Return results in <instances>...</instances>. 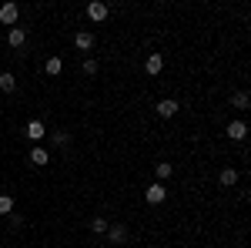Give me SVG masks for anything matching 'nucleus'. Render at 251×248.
I'll return each instance as SVG.
<instances>
[{
  "instance_id": "obj_5",
  "label": "nucleus",
  "mask_w": 251,
  "mask_h": 248,
  "mask_svg": "<svg viewBox=\"0 0 251 248\" xmlns=\"http://www.w3.org/2000/svg\"><path fill=\"white\" fill-rule=\"evenodd\" d=\"M17 17H20V7H17V3H3V7H0V20H3V24H10V27H14Z\"/></svg>"
},
{
  "instance_id": "obj_13",
  "label": "nucleus",
  "mask_w": 251,
  "mask_h": 248,
  "mask_svg": "<svg viewBox=\"0 0 251 248\" xmlns=\"http://www.w3.org/2000/svg\"><path fill=\"white\" fill-rule=\"evenodd\" d=\"M44 71H47L50 77H57L60 71H64V60H60V57H47V64H44Z\"/></svg>"
},
{
  "instance_id": "obj_8",
  "label": "nucleus",
  "mask_w": 251,
  "mask_h": 248,
  "mask_svg": "<svg viewBox=\"0 0 251 248\" xmlns=\"http://www.w3.org/2000/svg\"><path fill=\"white\" fill-rule=\"evenodd\" d=\"M0 91H7V94H14V91H17V77L10 74V71H3V74H0Z\"/></svg>"
},
{
  "instance_id": "obj_18",
  "label": "nucleus",
  "mask_w": 251,
  "mask_h": 248,
  "mask_svg": "<svg viewBox=\"0 0 251 248\" xmlns=\"http://www.w3.org/2000/svg\"><path fill=\"white\" fill-rule=\"evenodd\" d=\"M14 211V198L10 194H0V215H10Z\"/></svg>"
},
{
  "instance_id": "obj_16",
  "label": "nucleus",
  "mask_w": 251,
  "mask_h": 248,
  "mask_svg": "<svg viewBox=\"0 0 251 248\" xmlns=\"http://www.w3.org/2000/svg\"><path fill=\"white\" fill-rule=\"evenodd\" d=\"M91 231H94V235H104V231H107V218H100V215L91 218Z\"/></svg>"
},
{
  "instance_id": "obj_3",
  "label": "nucleus",
  "mask_w": 251,
  "mask_h": 248,
  "mask_svg": "<svg viewBox=\"0 0 251 248\" xmlns=\"http://www.w3.org/2000/svg\"><path fill=\"white\" fill-rule=\"evenodd\" d=\"M154 111L161 117H174V114H177V101H174V97H164V101H157V104H154Z\"/></svg>"
},
{
  "instance_id": "obj_15",
  "label": "nucleus",
  "mask_w": 251,
  "mask_h": 248,
  "mask_svg": "<svg viewBox=\"0 0 251 248\" xmlns=\"http://www.w3.org/2000/svg\"><path fill=\"white\" fill-rule=\"evenodd\" d=\"M221 185H225V188L238 185V171H234V168H225V171H221Z\"/></svg>"
},
{
  "instance_id": "obj_11",
  "label": "nucleus",
  "mask_w": 251,
  "mask_h": 248,
  "mask_svg": "<svg viewBox=\"0 0 251 248\" xmlns=\"http://www.w3.org/2000/svg\"><path fill=\"white\" fill-rule=\"evenodd\" d=\"M228 134H231V141H245V134H248L245 121H231V124H228Z\"/></svg>"
},
{
  "instance_id": "obj_1",
  "label": "nucleus",
  "mask_w": 251,
  "mask_h": 248,
  "mask_svg": "<svg viewBox=\"0 0 251 248\" xmlns=\"http://www.w3.org/2000/svg\"><path fill=\"white\" fill-rule=\"evenodd\" d=\"M164 198H168V188H164V185H151V188H144V201H148V205H161Z\"/></svg>"
},
{
  "instance_id": "obj_19",
  "label": "nucleus",
  "mask_w": 251,
  "mask_h": 248,
  "mask_svg": "<svg viewBox=\"0 0 251 248\" xmlns=\"http://www.w3.org/2000/svg\"><path fill=\"white\" fill-rule=\"evenodd\" d=\"M84 74H97V60H94V57L84 60Z\"/></svg>"
},
{
  "instance_id": "obj_14",
  "label": "nucleus",
  "mask_w": 251,
  "mask_h": 248,
  "mask_svg": "<svg viewBox=\"0 0 251 248\" xmlns=\"http://www.w3.org/2000/svg\"><path fill=\"white\" fill-rule=\"evenodd\" d=\"M30 161H34V165H37V168H44V165H47V161H50V154L44 151V148H34V151H30Z\"/></svg>"
},
{
  "instance_id": "obj_17",
  "label": "nucleus",
  "mask_w": 251,
  "mask_h": 248,
  "mask_svg": "<svg viewBox=\"0 0 251 248\" xmlns=\"http://www.w3.org/2000/svg\"><path fill=\"white\" fill-rule=\"evenodd\" d=\"M171 174H174L171 161H157V178H171Z\"/></svg>"
},
{
  "instance_id": "obj_7",
  "label": "nucleus",
  "mask_w": 251,
  "mask_h": 248,
  "mask_svg": "<svg viewBox=\"0 0 251 248\" xmlns=\"http://www.w3.org/2000/svg\"><path fill=\"white\" fill-rule=\"evenodd\" d=\"M248 104H251L248 91H234V94H231V108H238V111H248Z\"/></svg>"
},
{
  "instance_id": "obj_10",
  "label": "nucleus",
  "mask_w": 251,
  "mask_h": 248,
  "mask_svg": "<svg viewBox=\"0 0 251 248\" xmlns=\"http://www.w3.org/2000/svg\"><path fill=\"white\" fill-rule=\"evenodd\" d=\"M44 121H30V124H27V138H30V141H44Z\"/></svg>"
},
{
  "instance_id": "obj_4",
  "label": "nucleus",
  "mask_w": 251,
  "mask_h": 248,
  "mask_svg": "<svg viewBox=\"0 0 251 248\" xmlns=\"http://www.w3.org/2000/svg\"><path fill=\"white\" fill-rule=\"evenodd\" d=\"M144 71H148L151 77H157L161 71H164V57H161V54H148V60H144Z\"/></svg>"
},
{
  "instance_id": "obj_12",
  "label": "nucleus",
  "mask_w": 251,
  "mask_h": 248,
  "mask_svg": "<svg viewBox=\"0 0 251 248\" xmlns=\"http://www.w3.org/2000/svg\"><path fill=\"white\" fill-rule=\"evenodd\" d=\"M107 238H111L114 245H121V242L127 238V228H124V225H111V228H107Z\"/></svg>"
},
{
  "instance_id": "obj_6",
  "label": "nucleus",
  "mask_w": 251,
  "mask_h": 248,
  "mask_svg": "<svg viewBox=\"0 0 251 248\" xmlns=\"http://www.w3.org/2000/svg\"><path fill=\"white\" fill-rule=\"evenodd\" d=\"M74 44H77V51H91L94 47V34L91 30H80L77 37H74Z\"/></svg>"
},
{
  "instance_id": "obj_9",
  "label": "nucleus",
  "mask_w": 251,
  "mask_h": 248,
  "mask_svg": "<svg viewBox=\"0 0 251 248\" xmlns=\"http://www.w3.org/2000/svg\"><path fill=\"white\" fill-rule=\"evenodd\" d=\"M7 40H10V47H24V40H27V30H24V27H10Z\"/></svg>"
},
{
  "instance_id": "obj_2",
  "label": "nucleus",
  "mask_w": 251,
  "mask_h": 248,
  "mask_svg": "<svg viewBox=\"0 0 251 248\" xmlns=\"http://www.w3.org/2000/svg\"><path fill=\"white\" fill-rule=\"evenodd\" d=\"M107 14H111V10H107V3H100V0H97V3H87V17L94 20V24L107 20Z\"/></svg>"
}]
</instances>
